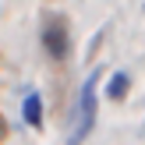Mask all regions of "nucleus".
I'll use <instances>...</instances> for the list:
<instances>
[{"mask_svg":"<svg viewBox=\"0 0 145 145\" xmlns=\"http://www.w3.org/2000/svg\"><path fill=\"white\" fill-rule=\"evenodd\" d=\"M99 78H103V67H96L89 78L82 82V96H78V120H74V127H71V138L67 145H82L85 138H89V131H92V124H96V89H99Z\"/></svg>","mask_w":145,"mask_h":145,"instance_id":"1","label":"nucleus"},{"mask_svg":"<svg viewBox=\"0 0 145 145\" xmlns=\"http://www.w3.org/2000/svg\"><path fill=\"white\" fill-rule=\"evenodd\" d=\"M42 50L53 60H64L71 53V28H67L64 14H46V21H42Z\"/></svg>","mask_w":145,"mask_h":145,"instance_id":"2","label":"nucleus"},{"mask_svg":"<svg viewBox=\"0 0 145 145\" xmlns=\"http://www.w3.org/2000/svg\"><path fill=\"white\" fill-rule=\"evenodd\" d=\"M21 120H25L28 127H35V131L42 127V96L39 92H28L25 96V103H21Z\"/></svg>","mask_w":145,"mask_h":145,"instance_id":"3","label":"nucleus"},{"mask_svg":"<svg viewBox=\"0 0 145 145\" xmlns=\"http://www.w3.org/2000/svg\"><path fill=\"white\" fill-rule=\"evenodd\" d=\"M127 85H131V78L124 74V71H117V74H110V85H106V99H124L127 96Z\"/></svg>","mask_w":145,"mask_h":145,"instance_id":"4","label":"nucleus"},{"mask_svg":"<svg viewBox=\"0 0 145 145\" xmlns=\"http://www.w3.org/2000/svg\"><path fill=\"white\" fill-rule=\"evenodd\" d=\"M7 138V120H4V113H0V142Z\"/></svg>","mask_w":145,"mask_h":145,"instance_id":"5","label":"nucleus"}]
</instances>
